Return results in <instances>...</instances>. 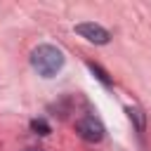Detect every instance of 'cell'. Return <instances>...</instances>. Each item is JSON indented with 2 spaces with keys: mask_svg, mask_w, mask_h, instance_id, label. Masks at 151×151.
Instances as JSON below:
<instances>
[{
  "mask_svg": "<svg viewBox=\"0 0 151 151\" xmlns=\"http://www.w3.org/2000/svg\"><path fill=\"white\" fill-rule=\"evenodd\" d=\"M31 130H33L35 134H50V132H52V127H50V123H47L45 118H33V120H31Z\"/></svg>",
  "mask_w": 151,
  "mask_h": 151,
  "instance_id": "cell-5",
  "label": "cell"
},
{
  "mask_svg": "<svg viewBox=\"0 0 151 151\" xmlns=\"http://www.w3.org/2000/svg\"><path fill=\"white\" fill-rule=\"evenodd\" d=\"M76 132L85 139V142H92V144H97V142H101L104 139V125H101V120L99 118H94V116H85V118H80L78 123H76Z\"/></svg>",
  "mask_w": 151,
  "mask_h": 151,
  "instance_id": "cell-2",
  "label": "cell"
},
{
  "mask_svg": "<svg viewBox=\"0 0 151 151\" xmlns=\"http://www.w3.org/2000/svg\"><path fill=\"white\" fill-rule=\"evenodd\" d=\"M31 66L42 78H52L64 68V52L54 45H38L31 52Z\"/></svg>",
  "mask_w": 151,
  "mask_h": 151,
  "instance_id": "cell-1",
  "label": "cell"
},
{
  "mask_svg": "<svg viewBox=\"0 0 151 151\" xmlns=\"http://www.w3.org/2000/svg\"><path fill=\"white\" fill-rule=\"evenodd\" d=\"M127 116H130V120H134L137 130L144 132V113H142L139 109H134V106H127Z\"/></svg>",
  "mask_w": 151,
  "mask_h": 151,
  "instance_id": "cell-6",
  "label": "cell"
},
{
  "mask_svg": "<svg viewBox=\"0 0 151 151\" xmlns=\"http://www.w3.org/2000/svg\"><path fill=\"white\" fill-rule=\"evenodd\" d=\"M26 151H42V149H26Z\"/></svg>",
  "mask_w": 151,
  "mask_h": 151,
  "instance_id": "cell-7",
  "label": "cell"
},
{
  "mask_svg": "<svg viewBox=\"0 0 151 151\" xmlns=\"http://www.w3.org/2000/svg\"><path fill=\"white\" fill-rule=\"evenodd\" d=\"M76 33H78V35H83V38H87V40H90V42H94V45H106V42L111 40L109 31H106L104 26L94 24V21L78 24V26H76Z\"/></svg>",
  "mask_w": 151,
  "mask_h": 151,
  "instance_id": "cell-3",
  "label": "cell"
},
{
  "mask_svg": "<svg viewBox=\"0 0 151 151\" xmlns=\"http://www.w3.org/2000/svg\"><path fill=\"white\" fill-rule=\"evenodd\" d=\"M87 68H90V71L94 73V78H97V80H99L101 85H106V87H111V78H109V73H106V71H104V68H101L99 64H94V61H90V64H87Z\"/></svg>",
  "mask_w": 151,
  "mask_h": 151,
  "instance_id": "cell-4",
  "label": "cell"
}]
</instances>
